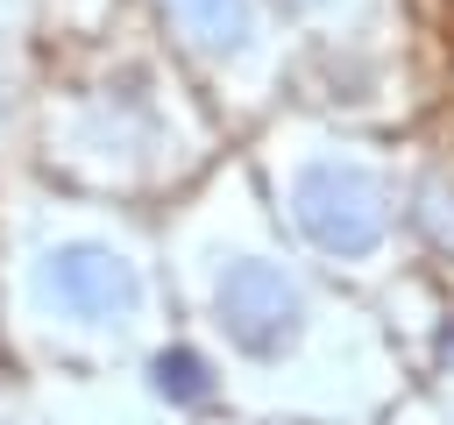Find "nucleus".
<instances>
[{
  "label": "nucleus",
  "instance_id": "obj_1",
  "mask_svg": "<svg viewBox=\"0 0 454 425\" xmlns=\"http://www.w3.org/2000/svg\"><path fill=\"white\" fill-rule=\"evenodd\" d=\"M291 220L319 255H340V262L376 255L383 234H390L383 184L362 163H305L298 184H291Z\"/></svg>",
  "mask_w": 454,
  "mask_h": 425
},
{
  "label": "nucleus",
  "instance_id": "obj_2",
  "mask_svg": "<svg viewBox=\"0 0 454 425\" xmlns=\"http://www.w3.org/2000/svg\"><path fill=\"white\" fill-rule=\"evenodd\" d=\"M213 312H220V333H227L241 354H255V361H277V354L305 333V290H298L277 262H262V255H241V262L220 269Z\"/></svg>",
  "mask_w": 454,
  "mask_h": 425
},
{
  "label": "nucleus",
  "instance_id": "obj_3",
  "mask_svg": "<svg viewBox=\"0 0 454 425\" xmlns=\"http://www.w3.org/2000/svg\"><path fill=\"white\" fill-rule=\"evenodd\" d=\"M43 298L78 326H128L142 312V276L128 255L99 248V241H64L43 262Z\"/></svg>",
  "mask_w": 454,
  "mask_h": 425
},
{
  "label": "nucleus",
  "instance_id": "obj_4",
  "mask_svg": "<svg viewBox=\"0 0 454 425\" xmlns=\"http://www.w3.org/2000/svg\"><path fill=\"white\" fill-rule=\"evenodd\" d=\"M170 21L206 50V57H241L255 42V7L248 0H163Z\"/></svg>",
  "mask_w": 454,
  "mask_h": 425
},
{
  "label": "nucleus",
  "instance_id": "obj_5",
  "mask_svg": "<svg viewBox=\"0 0 454 425\" xmlns=\"http://www.w3.org/2000/svg\"><path fill=\"white\" fill-rule=\"evenodd\" d=\"M149 375H156V390H163L170 404H206V397H213V368H206V354H192V347H163V354L149 361Z\"/></svg>",
  "mask_w": 454,
  "mask_h": 425
}]
</instances>
